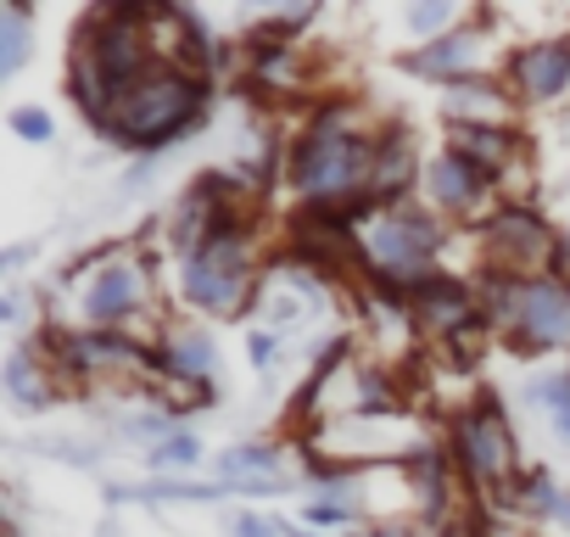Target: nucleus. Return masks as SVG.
Here are the masks:
<instances>
[{
    "mask_svg": "<svg viewBox=\"0 0 570 537\" xmlns=\"http://www.w3.org/2000/svg\"><path fill=\"white\" fill-rule=\"evenodd\" d=\"M168 62L157 46V7H135V0H112V7H96L73 46H68V101L79 107V118L107 140L124 96L157 68Z\"/></svg>",
    "mask_w": 570,
    "mask_h": 537,
    "instance_id": "1",
    "label": "nucleus"
},
{
    "mask_svg": "<svg viewBox=\"0 0 570 537\" xmlns=\"http://www.w3.org/2000/svg\"><path fill=\"white\" fill-rule=\"evenodd\" d=\"M381 124L358 96H325L285 140V185L303 207H370V163Z\"/></svg>",
    "mask_w": 570,
    "mask_h": 537,
    "instance_id": "2",
    "label": "nucleus"
},
{
    "mask_svg": "<svg viewBox=\"0 0 570 537\" xmlns=\"http://www.w3.org/2000/svg\"><path fill=\"white\" fill-rule=\"evenodd\" d=\"M448 218L431 213L420 196L364 207L358 218V252H364V286L386 297H409L414 286L442 275V252H448Z\"/></svg>",
    "mask_w": 570,
    "mask_h": 537,
    "instance_id": "3",
    "label": "nucleus"
},
{
    "mask_svg": "<svg viewBox=\"0 0 570 537\" xmlns=\"http://www.w3.org/2000/svg\"><path fill=\"white\" fill-rule=\"evenodd\" d=\"M207 113H213V79L196 74V68H185V62H157V68L124 96V107H118L107 140H112L118 152H135L140 163H151V157H163L168 146L190 140V135L207 124Z\"/></svg>",
    "mask_w": 570,
    "mask_h": 537,
    "instance_id": "4",
    "label": "nucleus"
},
{
    "mask_svg": "<svg viewBox=\"0 0 570 537\" xmlns=\"http://www.w3.org/2000/svg\"><path fill=\"white\" fill-rule=\"evenodd\" d=\"M263 281H268V263L257 252V224L240 218L179 263V303L207 320H246L257 314Z\"/></svg>",
    "mask_w": 570,
    "mask_h": 537,
    "instance_id": "5",
    "label": "nucleus"
},
{
    "mask_svg": "<svg viewBox=\"0 0 570 537\" xmlns=\"http://www.w3.org/2000/svg\"><path fill=\"white\" fill-rule=\"evenodd\" d=\"M487 325L525 359L570 353V281L564 275H475Z\"/></svg>",
    "mask_w": 570,
    "mask_h": 537,
    "instance_id": "6",
    "label": "nucleus"
},
{
    "mask_svg": "<svg viewBox=\"0 0 570 537\" xmlns=\"http://www.w3.org/2000/svg\"><path fill=\"white\" fill-rule=\"evenodd\" d=\"M73 314L85 331H135L157 309V268L140 246L107 241L73 268Z\"/></svg>",
    "mask_w": 570,
    "mask_h": 537,
    "instance_id": "7",
    "label": "nucleus"
},
{
    "mask_svg": "<svg viewBox=\"0 0 570 537\" xmlns=\"http://www.w3.org/2000/svg\"><path fill=\"white\" fill-rule=\"evenodd\" d=\"M448 453H453L459 476L487 498H514V487L525 476L520 437H514L498 392H475L448 414Z\"/></svg>",
    "mask_w": 570,
    "mask_h": 537,
    "instance_id": "8",
    "label": "nucleus"
},
{
    "mask_svg": "<svg viewBox=\"0 0 570 537\" xmlns=\"http://www.w3.org/2000/svg\"><path fill=\"white\" fill-rule=\"evenodd\" d=\"M475 241H481L475 275H520L525 281V275H553L570 235H559L537 202L509 196L475 224Z\"/></svg>",
    "mask_w": 570,
    "mask_h": 537,
    "instance_id": "9",
    "label": "nucleus"
},
{
    "mask_svg": "<svg viewBox=\"0 0 570 537\" xmlns=\"http://www.w3.org/2000/svg\"><path fill=\"white\" fill-rule=\"evenodd\" d=\"M498 196H503V185H498V174H487L481 163H470V157H459L453 146H436L431 157H425V179H420V202L431 207V213H442V218H459V224H481L492 207H498Z\"/></svg>",
    "mask_w": 570,
    "mask_h": 537,
    "instance_id": "10",
    "label": "nucleus"
},
{
    "mask_svg": "<svg viewBox=\"0 0 570 537\" xmlns=\"http://www.w3.org/2000/svg\"><path fill=\"white\" fill-rule=\"evenodd\" d=\"M503 90L514 96V107H564L570 101V35H548V40H520L503 57Z\"/></svg>",
    "mask_w": 570,
    "mask_h": 537,
    "instance_id": "11",
    "label": "nucleus"
},
{
    "mask_svg": "<svg viewBox=\"0 0 570 537\" xmlns=\"http://www.w3.org/2000/svg\"><path fill=\"white\" fill-rule=\"evenodd\" d=\"M487 62H492V12H470L453 35L431 40V46H414L403 57V68L414 79H431V85H464V79H487Z\"/></svg>",
    "mask_w": 570,
    "mask_h": 537,
    "instance_id": "12",
    "label": "nucleus"
},
{
    "mask_svg": "<svg viewBox=\"0 0 570 537\" xmlns=\"http://www.w3.org/2000/svg\"><path fill=\"white\" fill-rule=\"evenodd\" d=\"M213 375H218V342L196 320H168L157 336V381H168L190 409L213 403Z\"/></svg>",
    "mask_w": 570,
    "mask_h": 537,
    "instance_id": "13",
    "label": "nucleus"
},
{
    "mask_svg": "<svg viewBox=\"0 0 570 537\" xmlns=\"http://www.w3.org/2000/svg\"><path fill=\"white\" fill-rule=\"evenodd\" d=\"M420 179H425V152H420L414 129L409 124H381L375 163H370V207L420 196Z\"/></svg>",
    "mask_w": 570,
    "mask_h": 537,
    "instance_id": "14",
    "label": "nucleus"
},
{
    "mask_svg": "<svg viewBox=\"0 0 570 537\" xmlns=\"http://www.w3.org/2000/svg\"><path fill=\"white\" fill-rule=\"evenodd\" d=\"M218 481H229L240 498H274L292 492V470H285V448L274 442H235L224 453H213Z\"/></svg>",
    "mask_w": 570,
    "mask_h": 537,
    "instance_id": "15",
    "label": "nucleus"
},
{
    "mask_svg": "<svg viewBox=\"0 0 570 537\" xmlns=\"http://www.w3.org/2000/svg\"><path fill=\"white\" fill-rule=\"evenodd\" d=\"M0 387H7L18 414L57 409V398H62V375H57L51 359H40V342H23V348L7 353V364H0Z\"/></svg>",
    "mask_w": 570,
    "mask_h": 537,
    "instance_id": "16",
    "label": "nucleus"
},
{
    "mask_svg": "<svg viewBox=\"0 0 570 537\" xmlns=\"http://www.w3.org/2000/svg\"><path fill=\"white\" fill-rule=\"evenodd\" d=\"M514 96L503 79H464L442 90V124H487V129H514Z\"/></svg>",
    "mask_w": 570,
    "mask_h": 537,
    "instance_id": "17",
    "label": "nucleus"
},
{
    "mask_svg": "<svg viewBox=\"0 0 570 537\" xmlns=\"http://www.w3.org/2000/svg\"><path fill=\"white\" fill-rule=\"evenodd\" d=\"M520 398L542 414V426L553 431L559 448H570V364H542L525 375Z\"/></svg>",
    "mask_w": 570,
    "mask_h": 537,
    "instance_id": "18",
    "label": "nucleus"
},
{
    "mask_svg": "<svg viewBox=\"0 0 570 537\" xmlns=\"http://www.w3.org/2000/svg\"><path fill=\"white\" fill-rule=\"evenodd\" d=\"M514 509L531 515L537 526H570V487L553 481V470H525L520 487H514Z\"/></svg>",
    "mask_w": 570,
    "mask_h": 537,
    "instance_id": "19",
    "label": "nucleus"
},
{
    "mask_svg": "<svg viewBox=\"0 0 570 537\" xmlns=\"http://www.w3.org/2000/svg\"><path fill=\"white\" fill-rule=\"evenodd\" d=\"M35 57V12L23 0H7L0 7V79H18Z\"/></svg>",
    "mask_w": 570,
    "mask_h": 537,
    "instance_id": "20",
    "label": "nucleus"
},
{
    "mask_svg": "<svg viewBox=\"0 0 570 537\" xmlns=\"http://www.w3.org/2000/svg\"><path fill=\"white\" fill-rule=\"evenodd\" d=\"M146 465H151L157 476H174V481H179V476H190V470L207 465V448H202V437H196L190 426H179L168 442H157V448L146 453Z\"/></svg>",
    "mask_w": 570,
    "mask_h": 537,
    "instance_id": "21",
    "label": "nucleus"
},
{
    "mask_svg": "<svg viewBox=\"0 0 570 537\" xmlns=\"http://www.w3.org/2000/svg\"><path fill=\"white\" fill-rule=\"evenodd\" d=\"M459 23H464V7H459V0H420V7H409V12H403V29H409L420 46H431V40L453 35Z\"/></svg>",
    "mask_w": 570,
    "mask_h": 537,
    "instance_id": "22",
    "label": "nucleus"
},
{
    "mask_svg": "<svg viewBox=\"0 0 570 537\" xmlns=\"http://www.w3.org/2000/svg\"><path fill=\"white\" fill-rule=\"evenodd\" d=\"M7 129H12L23 146H51V140H57V118H51L40 101H29V107H12V113H7Z\"/></svg>",
    "mask_w": 570,
    "mask_h": 537,
    "instance_id": "23",
    "label": "nucleus"
},
{
    "mask_svg": "<svg viewBox=\"0 0 570 537\" xmlns=\"http://www.w3.org/2000/svg\"><path fill=\"white\" fill-rule=\"evenodd\" d=\"M224 531L229 537H292V526L274 520L268 509H229L224 515Z\"/></svg>",
    "mask_w": 570,
    "mask_h": 537,
    "instance_id": "24",
    "label": "nucleus"
},
{
    "mask_svg": "<svg viewBox=\"0 0 570 537\" xmlns=\"http://www.w3.org/2000/svg\"><path fill=\"white\" fill-rule=\"evenodd\" d=\"M279 348H285L279 331H268V325H252V331H246V359H252L257 375H268V370L279 364Z\"/></svg>",
    "mask_w": 570,
    "mask_h": 537,
    "instance_id": "25",
    "label": "nucleus"
},
{
    "mask_svg": "<svg viewBox=\"0 0 570 537\" xmlns=\"http://www.w3.org/2000/svg\"><path fill=\"white\" fill-rule=\"evenodd\" d=\"M347 537H420L409 520H364L358 531H347Z\"/></svg>",
    "mask_w": 570,
    "mask_h": 537,
    "instance_id": "26",
    "label": "nucleus"
}]
</instances>
